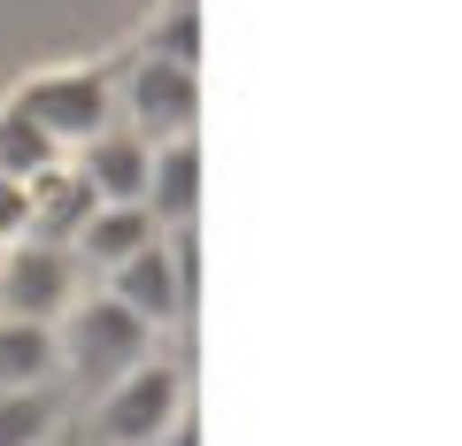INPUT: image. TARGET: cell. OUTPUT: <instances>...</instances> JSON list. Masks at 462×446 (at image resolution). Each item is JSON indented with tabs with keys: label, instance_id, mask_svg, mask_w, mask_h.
Segmentation results:
<instances>
[{
	"label": "cell",
	"instance_id": "277c9868",
	"mask_svg": "<svg viewBox=\"0 0 462 446\" xmlns=\"http://www.w3.org/2000/svg\"><path fill=\"white\" fill-rule=\"evenodd\" d=\"M69 308H78V254L69 247H47V239L0 247V315L62 323Z\"/></svg>",
	"mask_w": 462,
	"mask_h": 446
},
{
	"label": "cell",
	"instance_id": "52a82bcc",
	"mask_svg": "<svg viewBox=\"0 0 462 446\" xmlns=\"http://www.w3.org/2000/svg\"><path fill=\"white\" fill-rule=\"evenodd\" d=\"M147 169H154V147L132 123H108L100 139L78 147V177L93 185V200H147Z\"/></svg>",
	"mask_w": 462,
	"mask_h": 446
},
{
	"label": "cell",
	"instance_id": "ba28073f",
	"mask_svg": "<svg viewBox=\"0 0 462 446\" xmlns=\"http://www.w3.org/2000/svg\"><path fill=\"white\" fill-rule=\"evenodd\" d=\"M154 239H162V223L147 215V200H100V208L85 215V232L69 239V254H78V269H100V278H108L116 262H132Z\"/></svg>",
	"mask_w": 462,
	"mask_h": 446
},
{
	"label": "cell",
	"instance_id": "5b68a950",
	"mask_svg": "<svg viewBox=\"0 0 462 446\" xmlns=\"http://www.w3.org/2000/svg\"><path fill=\"white\" fill-rule=\"evenodd\" d=\"M116 108H124V123H132L147 147L193 139V123H200V77H193L185 62H162V54H147V62L124 77Z\"/></svg>",
	"mask_w": 462,
	"mask_h": 446
},
{
	"label": "cell",
	"instance_id": "4fadbf2b",
	"mask_svg": "<svg viewBox=\"0 0 462 446\" xmlns=\"http://www.w3.org/2000/svg\"><path fill=\"white\" fill-rule=\"evenodd\" d=\"M147 54H162V62H185V69H200V16H193V0H178L162 23H154V47Z\"/></svg>",
	"mask_w": 462,
	"mask_h": 446
},
{
	"label": "cell",
	"instance_id": "5bb4252c",
	"mask_svg": "<svg viewBox=\"0 0 462 446\" xmlns=\"http://www.w3.org/2000/svg\"><path fill=\"white\" fill-rule=\"evenodd\" d=\"M162 446H200V431H193V415H178V423L162 431Z\"/></svg>",
	"mask_w": 462,
	"mask_h": 446
},
{
	"label": "cell",
	"instance_id": "7c38bea8",
	"mask_svg": "<svg viewBox=\"0 0 462 446\" xmlns=\"http://www.w3.org/2000/svg\"><path fill=\"white\" fill-rule=\"evenodd\" d=\"M54 431H62V400H54V385L0 393V446H47Z\"/></svg>",
	"mask_w": 462,
	"mask_h": 446
},
{
	"label": "cell",
	"instance_id": "8992f818",
	"mask_svg": "<svg viewBox=\"0 0 462 446\" xmlns=\"http://www.w3.org/2000/svg\"><path fill=\"white\" fill-rule=\"evenodd\" d=\"M16 116L39 123L54 147H85V139H100L116 123V93H108L100 69H62V77H39L32 93L16 100Z\"/></svg>",
	"mask_w": 462,
	"mask_h": 446
},
{
	"label": "cell",
	"instance_id": "7a4b0ae2",
	"mask_svg": "<svg viewBox=\"0 0 462 446\" xmlns=\"http://www.w3.org/2000/svg\"><path fill=\"white\" fill-rule=\"evenodd\" d=\"M185 415V378L178 362L147 354L139 369H124L116 385H100V415H93V439L100 446H162V431Z\"/></svg>",
	"mask_w": 462,
	"mask_h": 446
},
{
	"label": "cell",
	"instance_id": "6da1fadb",
	"mask_svg": "<svg viewBox=\"0 0 462 446\" xmlns=\"http://www.w3.org/2000/svg\"><path fill=\"white\" fill-rule=\"evenodd\" d=\"M54 331H62V369H69L78 385H116L124 369H139V362L154 354V331L139 323L124 300H108V293H100V300H78Z\"/></svg>",
	"mask_w": 462,
	"mask_h": 446
},
{
	"label": "cell",
	"instance_id": "3957f363",
	"mask_svg": "<svg viewBox=\"0 0 462 446\" xmlns=\"http://www.w3.org/2000/svg\"><path fill=\"white\" fill-rule=\"evenodd\" d=\"M108 300H124L147 331L185 323V308H193V223H185V232H162L154 247H139L132 262H116L108 269Z\"/></svg>",
	"mask_w": 462,
	"mask_h": 446
},
{
	"label": "cell",
	"instance_id": "8fae6325",
	"mask_svg": "<svg viewBox=\"0 0 462 446\" xmlns=\"http://www.w3.org/2000/svg\"><path fill=\"white\" fill-rule=\"evenodd\" d=\"M47 169H62V147L8 108V116H0V185H23V193H32Z\"/></svg>",
	"mask_w": 462,
	"mask_h": 446
},
{
	"label": "cell",
	"instance_id": "9c48e42d",
	"mask_svg": "<svg viewBox=\"0 0 462 446\" xmlns=\"http://www.w3.org/2000/svg\"><path fill=\"white\" fill-rule=\"evenodd\" d=\"M147 215L162 232H185L200 215V147L193 139H170L154 147V169H147Z\"/></svg>",
	"mask_w": 462,
	"mask_h": 446
},
{
	"label": "cell",
	"instance_id": "30bf717a",
	"mask_svg": "<svg viewBox=\"0 0 462 446\" xmlns=\"http://www.w3.org/2000/svg\"><path fill=\"white\" fill-rule=\"evenodd\" d=\"M62 378V331L32 323V315H0V393Z\"/></svg>",
	"mask_w": 462,
	"mask_h": 446
}]
</instances>
